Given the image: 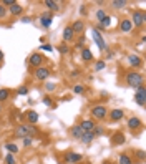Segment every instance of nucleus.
I'll return each mask as SVG.
<instances>
[{
	"mask_svg": "<svg viewBox=\"0 0 146 164\" xmlns=\"http://www.w3.org/2000/svg\"><path fill=\"white\" fill-rule=\"evenodd\" d=\"M126 85L131 88H138L140 85H143V75L136 73V71L126 73Z\"/></svg>",
	"mask_w": 146,
	"mask_h": 164,
	"instance_id": "f257e3e1",
	"label": "nucleus"
},
{
	"mask_svg": "<svg viewBox=\"0 0 146 164\" xmlns=\"http://www.w3.org/2000/svg\"><path fill=\"white\" fill-rule=\"evenodd\" d=\"M8 96H10V91L8 90H0V101H5Z\"/></svg>",
	"mask_w": 146,
	"mask_h": 164,
	"instance_id": "c85d7f7f",
	"label": "nucleus"
},
{
	"mask_svg": "<svg viewBox=\"0 0 146 164\" xmlns=\"http://www.w3.org/2000/svg\"><path fill=\"white\" fill-rule=\"evenodd\" d=\"M120 164H133V163H131V159H130L128 154H121L120 156Z\"/></svg>",
	"mask_w": 146,
	"mask_h": 164,
	"instance_id": "bb28decb",
	"label": "nucleus"
},
{
	"mask_svg": "<svg viewBox=\"0 0 146 164\" xmlns=\"http://www.w3.org/2000/svg\"><path fill=\"white\" fill-rule=\"evenodd\" d=\"M13 4H15V2H13V0H4V2H2V5H13Z\"/></svg>",
	"mask_w": 146,
	"mask_h": 164,
	"instance_id": "4c0bfd02",
	"label": "nucleus"
},
{
	"mask_svg": "<svg viewBox=\"0 0 146 164\" xmlns=\"http://www.w3.org/2000/svg\"><path fill=\"white\" fill-rule=\"evenodd\" d=\"M5 163L7 164H15V158H13V154H7Z\"/></svg>",
	"mask_w": 146,
	"mask_h": 164,
	"instance_id": "7c9ffc66",
	"label": "nucleus"
},
{
	"mask_svg": "<svg viewBox=\"0 0 146 164\" xmlns=\"http://www.w3.org/2000/svg\"><path fill=\"white\" fill-rule=\"evenodd\" d=\"M67 163H78V161H81V154H77V153H70L67 154Z\"/></svg>",
	"mask_w": 146,
	"mask_h": 164,
	"instance_id": "ddd939ff",
	"label": "nucleus"
},
{
	"mask_svg": "<svg viewBox=\"0 0 146 164\" xmlns=\"http://www.w3.org/2000/svg\"><path fill=\"white\" fill-rule=\"evenodd\" d=\"M0 17H5V8H4L2 4H0Z\"/></svg>",
	"mask_w": 146,
	"mask_h": 164,
	"instance_id": "a19ab883",
	"label": "nucleus"
},
{
	"mask_svg": "<svg viewBox=\"0 0 146 164\" xmlns=\"http://www.w3.org/2000/svg\"><path fill=\"white\" fill-rule=\"evenodd\" d=\"M58 50H60V53H63V55H65V53L68 51V48H67V45H60V46H58Z\"/></svg>",
	"mask_w": 146,
	"mask_h": 164,
	"instance_id": "c9c22d12",
	"label": "nucleus"
},
{
	"mask_svg": "<svg viewBox=\"0 0 146 164\" xmlns=\"http://www.w3.org/2000/svg\"><path fill=\"white\" fill-rule=\"evenodd\" d=\"M0 111H2V106H0Z\"/></svg>",
	"mask_w": 146,
	"mask_h": 164,
	"instance_id": "49530a36",
	"label": "nucleus"
},
{
	"mask_svg": "<svg viewBox=\"0 0 146 164\" xmlns=\"http://www.w3.org/2000/svg\"><path fill=\"white\" fill-rule=\"evenodd\" d=\"M95 139V134L93 133H83V136H81V138H80V141H83V143H91V141H93Z\"/></svg>",
	"mask_w": 146,
	"mask_h": 164,
	"instance_id": "412c9836",
	"label": "nucleus"
},
{
	"mask_svg": "<svg viewBox=\"0 0 146 164\" xmlns=\"http://www.w3.org/2000/svg\"><path fill=\"white\" fill-rule=\"evenodd\" d=\"M43 103H45L47 106H50V104H52V100H50L48 96H45V98H43Z\"/></svg>",
	"mask_w": 146,
	"mask_h": 164,
	"instance_id": "ea45409f",
	"label": "nucleus"
},
{
	"mask_svg": "<svg viewBox=\"0 0 146 164\" xmlns=\"http://www.w3.org/2000/svg\"><path fill=\"white\" fill-rule=\"evenodd\" d=\"M103 68H105V62H96V65H95V70H96V71L103 70Z\"/></svg>",
	"mask_w": 146,
	"mask_h": 164,
	"instance_id": "473e14b6",
	"label": "nucleus"
},
{
	"mask_svg": "<svg viewBox=\"0 0 146 164\" xmlns=\"http://www.w3.org/2000/svg\"><path fill=\"white\" fill-rule=\"evenodd\" d=\"M27 93H28V90H27L25 86H22V88H18V95H22V96H23V95H27Z\"/></svg>",
	"mask_w": 146,
	"mask_h": 164,
	"instance_id": "e433bc0d",
	"label": "nucleus"
},
{
	"mask_svg": "<svg viewBox=\"0 0 146 164\" xmlns=\"http://www.w3.org/2000/svg\"><path fill=\"white\" fill-rule=\"evenodd\" d=\"M4 62V53H2V50H0V63Z\"/></svg>",
	"mask_w": 146,
	"mask_h": 164,
	"instance_id": "a18cd8bd",
	"label": "nucleus"
},
{
	"mask_svg": "<svg viewBox=\"0 0 146 164\" xmlns=\"http://www.w3.org/2000/svg\"><path fill=\"white\" fill-rule=\"evenodd\" d=\"M101 133H103V129H101V128H98L96 131H93V134H101Z\"/></svg>",
	"mask_w": 146,
	"mask_h": 164,
	"instance_id": "c03bdc74",
	"label": "nucleus"
},
{
	"mask_svg": "<svg viewBox=\"0 0 146 164\" xmlns=\"http://www.w3.org/2000/svg\"><path fill=\"white\" fill-rule=\"evenodd\" d=\"M40 23H42V27L48 28V27L52 25V15H48V13H43V15L40 17Z\"/></svg>",
	"mask_w": 146,
	"mask_h": 164,
	"instance_id": "9d476101",
	"label": "nucleus"
},
{
	"mask_svg": "<svg viewBox=\"0 0 146 164\" xmlns=\"http://www.w3.org/2000/svg\"><path fill=\"white\" fill-rule=\"evenodd\" d=\"M83 28H85V25H83V22H81V20H77V22H75V23L72 25L73 33H81V32H83Z\"/></svg>",
	"mask_w": 146,
	"mask_h": 164,
	"instance_id": "4468645a",
	"label": "nucleus"
},
{
	"mask_svg": "<svg viewBox=\"0 0 146 164\" xmlns=\"http://www.w3.org/2000/svg\"><path fill=\"white\" fill-rule=\"evenodd\" d=\"M43 4H45L50 10H53V12H57L58 8H60V7H58V2H53V0H45Z\"/></svg>",
	"mask_w": 146,
	"mask_h": 164,
	"instance_id": "6ab92c4d",
	"label": "nucleus"
},
{
	"mask_svg": "<svg viewBox=\"0 0 146 164\" xmlns=\"http://www.w3.org/2000/svg\"><path fill=\"white\" fill-rule=\"evenodd\" d=\"M42 50H45V51H53V48H52V45H48V43H43L42 46H40Z\"/></svg>",
	"mask_w": 146,
	"mask_h": 164,
	"instance_id": "72a5a7b5",
	"label": "nucleus"
},
{
	"mask_svg": "<svg viewBox=\"0 0 146 164\" xmlns=\"http://www.w3.org/2000/svg\"><path fill=\"white\" fill-rule=\"evenodd\" d=\"M103 164H108V163H103Z\"/></svg>",
	"mask_w": 146,
	"mask_h": 164,
	"instance_id": "de8ad7c7",
	"label": "nucleus"
},
{
	"mask_svg": "<svg viewBox=\"0 0 146 164\" xmlns=\"http://www.w3.org/2000/svg\"><path fill=\"white\" fill-rule=\"evenodd\" d=\"M105 17H106V13H105L103 10H98V12H96V20H98V22H101Z\"/></svg>",
	"mask_w": 146,
	"mask_h": 164,
	"instance_id": "2f4dec72",
	"label": "nucleus"
},
{
	"mask_svg": "<svg viewBox=\"0 0 146 164\" xmlns=\"http://www.w3.org/2000/svg\"><path fill=\"white\" fill-rule=\"evenodd\" d=\"M123 111H121V109H113V111H111V113H110V118L113 119V121H118V119H121L123 118Z\"/></svg>",
	"mask_w": 146,
	"mask_h": 164,
	"instance_id": "dca6fc26",
	"label": "nucleus"
},
{
	"mask_svg": "<svg viewBox=\"0 0 146 164\" xmlns=\"http://www.w3.org/2000/svg\"><path fill=\"white\" fill-rule=\"evenodd\" d=\"M45 88H47V91H53V90H55V85H53V83H48Z\"/></svg>",
	"mask_w": 146,
	"mask_h": 164,
	"instance_id": "58836bf2",
	"label": "nucleus"
},
{
	"mask_svg": "<svg viewBox=\"0 0 146 164\" xmlns=\"http://www.w3.org/2000/svg\"><path fill=\"white\" fill-rule=\"evenodd\" d=\"M145 20H146L145 12L135 10V13H133V22H131V23H135V27H141L143 23H145Z\"/></svg>",
	"mask_w": 146,
	"mask_h": 164,
	"instance_id": "423d86ee",
	"label": "nucleus"
},
{
	"mask_svg": "<svg viewBox=\"0 0 146 164\" xmlns=\"http://www.w3.org/2000/svg\"><path fill=\"white\" fill-rule=\"evenodd\" d=\"M35 76L38 78V80H47V78L50 76V70H48V68H43V67H38L35 70Z\"/></svg>",
	"mask_w": 146,
	"mask_h": 164,
	"instance_id": "6e6552de",
	"label": "nucleus"
},
{
	"mask_svg": "<svg viewBox=\"0 0 146 164\" xmlns=\"http://www.w3.org/2000/svg\"><path fill=\"white\" fill-rule=\"evenodd\" d=\"M125 143V134L123 133H116L113 136V144H123Z\"/></svg>",
	"mask_w": 146,
	"mask_h": 164,
	"instance_id": "a211bd4d",
	"label": "nucleus"
},
{
	"mask_svg": "<svg viewBox=\"0 0 146 164\" xmlns=\"http://www.w3.org/2000/svg\"><path fill=\"white\" fill-rule=\"evenodd\" d=\"M120 28L125 32V33H128V32H131V28H133V23H131V20H121Z\"/></svg>",
	"mask_w": 146,
	"mask_h": 164,
	"instance_id": "f8f14e48",
	"label": "nucleus"
},
{
	"mask_svg": "<svg viewBox=\"0 0 146 164\" xmlns=\"http://www.w3.org/2000/svg\"><path fill=\"white\" fill-rule=\"evenodd\" d=\"M128 60H130V65H133V67H140L141 65V58L136 57V55H130Z\"/></svg>",
	"mask_w": 146,
	"mask_h": 164,
	"instance_id": "aec40b11",
	"label": "nucleus"
},
{
	"mask_svg": "<svg viewBox=\"0 0 146 164\" xmlns=\"http://www.w3.org/2000/svg\"><path fill=\"white\" fill-rule=\"evenodd\" d=\"M111 5L115 7V8H123V7L126 5V0H113Z\"/></svg>",
	"mask_w": 146,
	"mask_h": 164,
	"instance_id": "a878e982",
	"label": "nucleus"
},
{
	"mask_svg": "<svg viewBox=\"0 0 146 164\" xmlns=\"http://www.w3.org/2000/svg\"><path fill=\"white\" fill-rule=\"evenodd\" d=\"M138 158H140V159H145V153H143V151H138Z\"/></svg>",
	"mask_w": 146,
	"mask_h": 164,
	"instance_id": "79ce46f5",
	"label": "nucleus"
},
{
	"mask_svg": "<svg viewBox=\"0 0 146 164\" xmlns=\"http://www.w3.org/2000/svg\"><path fill=\"white\" fill-rule=\"evenodd\" d=\"M36 133L35 126H28V124H22L15 129V136L17 138H27V136H32V134Z\"/></svg>",
	"mask_w": 146,
	"mask_h": 164,
	"instance_id": "f03ea898",
	"label": "nucleus"
},
{
	"mask_svg": "<svg viewBox=\"0 0 146 164\" xmlns=\"http://www.w3.org/2000/svg\"><path fill=\"white\" fill-rule=\"evenodd\" d=\"M10 12L13 13V15H20L22 13V7L18 5V4H13V5L10 7Z\"/></svg>",
	"mask_w": 146,
	"mask_h": 164,
	"instance_id": "393cba45",
	"label": "nucleus"
},
{
	"mask_svg": "<svg viewBox=\"0 0 146 164\" xmlns=\"http://www.w3.org/2000/svg\"><path fill=\"white\" fill-rule=\"evenodd\" d=\"M23 144H25V146H30V144H32V136H27V138H23Z\"/></svg>",
	"mask_w": 146,
	"mask_h": 164,
	"instance_id": "f704fd0d",
	"label": "nucleus"
},
{
	"mask_svg": "<svg viewBox=\"0 0 146 164\" xmlns=\"http://www.w3.org/2000/svg\"><path fill=\"white\" fill-rule=\"evenodd\" d=\"M81 45H83V38H80L78 43H77V46H78V48H81Z\"/></svg>",
	"mask_w": 146,
	"mask_h": 164,
	"instance_id": "37998d69",
	"label": "nucleus"
},
{
	"mask_svg": "<svg viewBox=\"0 0 146 164\" xmlns=\"http://www.w3.org/2000/svg\"><path fill=\"white\" fill-rule=\"evenodd\" d=\"M91 36H93V41L96 43V46H98L100 50H106V43H105L103 36H101V33H100L98 30H95V28H93V32H91Z\"/></svg>",
	"mask_w": 146,
	"mask_h": 164,
	"instance_id": "20e7f679",
	"label": "nucleus"
},
{
	"mask_svg": "<svg viewBox=\"0 0 146 164\" xmlns=\"http://www.w3.org/2000/svg\"><path fill=\"white\" fill-rule=\"evenodd\" d=\"M81 58H83L85 62H90V60L93 58V55H91V51H90L88 48H81Z\"/></svg>",
	"mask_w": 146,
	"mask_h": 164,
	"instance_id": "4be33fe9",
	"label": "nucleus"
},
{
	"mask_svg": "<svg viewBox=\"0 0 146 164\" xmlns=\"http://www.w3.org/2000/svg\"><path fill=\"white\" fill-rule=\"evenodd\" d=\"M140 126H141V121L138 118H130L128 119V128L136 129V128H140Z\"/></svg>",
	"mask_w": 146,
	"mask_h": 164,
	"instance_id": "f3484780",
	"label": "nucleus"
},
{
	"mask_svg": "<svg viewBox=\"0 0 146 164\" xmlns=\"http://www.w3.org/2000/svg\"><path fill=\"white\" fill-rule=\"evenodd\" d=\"M72 136H73L75 139H80L81 136H83V129L80 128V124H78V126H73V128H72Z\"/></svg>",
	"mask_w": 146,
	"mask_h": 164,
	"instance_id": "2eb2a0df",
	"label": "nucleus"
},
{
	"mask_svg": "<svg viewBox=\"0 0 146 164\" xmlns=\"http://www.w3.org/2000/svg\"><path fill=\"white\" fill-rule=\"evenodd\" d=\"M27 119H28V123H36L38 121V114L35 111H28L27 113Z\"/></svg>",
	"mask_w": 146,
	"mask_h": 164,
	"instance_id": "5701e85b",
	"label": "nucleus"
},
{
	"mask_svg": "<svg viewBox=\"0 0 146 164\" xmlns=\"http://www.w3.org/2000/svg\"><path fill=\"white\" fill-rule=\"evenodd\" d=\"M73 36H75V33H73L72 27H65V30H63V40L70 41V40H73Z\"/></svg>",
	"mask_w": 146,
	"mask_h": 164,
	"instance_id": "9b49d317",
	"label": "nucleus"
},
{
	"mask_svg": "<svg viewBox=\"0 0 146 164\" xmlns=\"http://www.w3.org/2000/svg\"><path fill=\"white\" fill-rule=\"evenodd\" d=\"M80 128L83 129V133H93V129H95V123H93V121H90V119H85V121H81Z\"/></svg>",
	"mask_w": 146,
	"mask_h": 164,
	"instance_id": "1a4fd4ad",
	"label": "nucleus"
},
{
	"mask_svg": "<svg viewBox=\"0 0 146 164\" xmlns=\"http://www.w3.org/2000/svg\"><path fill=\"white\" fill-rule=\"evenodd\" d=\"M43 60H45V58H43L40 53H33V55L30 57V60H28V63H30L32 67H36V68H38V67H42Z\"/></svg>",
	"mask_w": 146,
	"mask_h": 164,
	"instance_id": "0eeeda50",
	"label": "nucleus"
},
{
	"mask_svg": "<svg viewBox=\"0 0 146 164\" xmlns=\"http://www.w3.org/2000/svg\"><path fill=\"white\" fill-rule=\"evenodd\" d=\"M73 91L77 93V95H81V93L85 91V86H81V85H75V86H73Z\"/></svg>",
	"mask_w": 146,
	"mask_h": 164,
	"instance_id": "c756f323",
	"label": "nucleus"
},
{
	"mask_svg": "<svg viewBox=\"0 0 146 164\" xmlns=\"http://www.w3.org/2000/svg\"><path fill=\"white\" fill-rule=\"evenodd\" d=\"M106 113H108V109L105 106H95L91 108V114H93L95 119H105L106 118Z\"/></svg>",
	"mask_w": 146,
	"mask_h": 164,
	"instance_id": "39448f33",
	"label": "nucleus"
},
{
	"mask_svg": "<svg viewBox=\"0 0 146 164\" xmlns=\"http://www.w3.org/2000/svg\"><path fill=\"white\" fill-rule=\"evenodd\" d=\"M5 148H7V151H10V154L12 153H18V146H17V144H13V143H8Z\"/></svg>",
	"mask_w": 146,
	"mask_h": 164,
	"instance_id": "cd10ccee",
	"label": "nucleus"
},
{
	"mask_svg": "<svg viewBox=\"0 0 146 164\" xmlns=\"http://www.w3.org/2000/svg\"><path fill=\"white\" fill-rule=\"evenodd\" d=\"M135 100H136V103H138L140 106H145V101H146V90H145V86H143V85H140V86L136 88Z\"/></svg>",
	"mask_w": 146,
	"mask_h": 164,
	"instance_id": "7ed1b4c3",
	"label": "nucleus"
},
{
	"mask_svg": "<svg viewBox=\"0 0 146 164\" xmlns=\"http://www.w3.org/2000/svg\"><path fill=\"white\" fill-rule=\"evenodd\" d=\"M110 23H111V18H110V17L106 15V17L103 18V20H101V22L98 23V28H106V27H110Z\"/></svg>",
	"mask_w": 146,
	"mask_h": 164,
	"instance_id": "b1692460",
	"label": "nucleus"
}]
</instances>
